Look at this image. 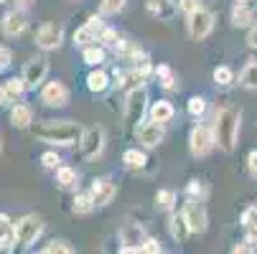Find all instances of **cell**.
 <instances>
[{"mask_svg": "<svg viewBox=\"0 0 257 254\" xmlns=\"http://www.w3.org/2000/svg\"><path fill=\"white\" fill-rule=\"evenodd\" d=\"M84 127L79 122H71V120H61V122H41V125H36L33 127V135L44 140V142H51V145H64V148H69V145H77L82 142L84 137Z\"/></svg>", "mask_w": 257, "mask_h": 254, "instance_id": "6da1fadb", "label": "cell"}, {"mask_svg": "<svg viewBox=\"0 0 257 254\" xmlns=\"http://www.w3.org/2000/svg\"><path fill=\"white\" fill-rule=\"evenodd\" d=\"M239 122H242V112L237 110H222L216 112V122H214V140L224 153H232L237 137H239Z\"/></svg>", "mask_w": 257, "mask_h": 254, "instance_id": "7a4b0ae2", "label": "cell"}, {"mask_svg": "<svg viewBox=\"0 0 257 254\" xmlns=\"http://www.w3.org/2000/svg\"><path fill=\"white\" fill-rule=\"evenodd\" d=\"M41 229H44V224H41L39 216H23V219L16 224L13 234H16V241H18V244L28 246V244H33L36 239H39Z\"/></svg>", "mask_w": 257, "mask_h": 254, "instance_id": "3957f363", "label": "cell"}, {"mask_svg": "<svg viewBox=\"0 0 257 254\" xmlns=\"http://www.w3.org/2000/svg\"><path fill=\"white\" fill-rule=\"evenodd\" d=\"M46 71H49V59H44V56L31 59V61L23 66V74H21L26 89H36V87H39V84L44 82V77H46Z\"/></svg>", "mask_w": 257, "mask_h": 254, "instance_id": "277c9868", "label": "cell"}, {"mask_svg": "<svg viewBox=\"0 0 257 254\" xmlns=\"http://www.w3.org/2000/svg\"><path fill=\"white\" fill-rule=\"evenodd\" d=\"M61 41H64L61 23H46V26H41L39 31H36V46H39V49L51 51V49H59Z\"/></svg>", "mask_w": 257, "mask_h": 254, "instance_id": "5b68a950", "label": "cell"}, {"mask_svg": "<svg viewBox=\"0 0 257 254\" xmlns=\"http://www.w3.org/2000/svg\"><path fill=\"white\" fill-rule=\"evenodd\" d=\"M181 216H183V221H186L189 231H194V234H204L206 231V211H204V206L199 201H189L186 206H183Z\"/></svg>", "mask_w": 257, "mask_h": 254, "instance_id": "8992f818", "label": "cell"}, {"mask_svg": "<svg viewBox=\"0 0 257 254\" xmlns=\"http://www.w3.org/2000/svg\"><path fill=\"white\" fill-rule=\"evenodd\" d=\"M214 132L206 127V125H196L194 130H191V137H189V145H191V153L196 155V158H201V155H206L211 148H214Z\"/></svg>", "mask_w": 257, "mask_h": 254, "instance_id": "52a82bcc", "label": "cell"}, {"mask_svg": "<svg viewBox=\"0 0 257 254\" xmlns=\"http://www.w3.org/2000/svg\"><path fill=\"white\" fill-rule=\"evenodd\" d=\"M211 28H214V16L209 13V11H196L194 16H189V33H191V39L194 41H201V39H206V36L211 33Z\"/></svg>", "mask_w": 257, "mask_h": 254, "instance_id": "ba28073f", "label": "cell"}, {"mask_svg": "<svg viewBox=\"0 0 257 254\" xmlns=\"http://www.w3.org/2000/svg\"><path fill=\"white\" fill-rule=\"evenodd\" d=\"M102 148H104V130L102 127H89L84 132V137H82V153H84V158L94 160L102 153Z\"/></svg>", "mask_w": 257, "mask_h": 254, "instance_id": "9c48e42d", "label": "cell"}, {"mask_svg": "<svg viewBox=\"0 0 257 254\" xmlns=\"http://www.w3.org/2000/svg\"><path fill=\"white\" fill-rule=\"evenodd\" d=\"M145 102H148L145 89H135V92L127 94V102H125V117H127V122H140L143 120Z\"/></svg>", "mask_w": 257, "mask_h": 254, "instance_id": "30bf717a", "label": "cell"}, {"mask_svg": "<svg viewBox=\"0 0 257 254\" xmlns=\"http://www.w3.org/2000/svg\"><path fill=\"white\" fill-rule=\"evenodd\" d=\"M138 140L145 145V148H156V145L163 140V125L151 120V122H143L138 127Z\"/></svg>", "mask_w": 257, "mask_h": 254, "instance_id": "8fae6325", "label": "cell"}, {"mask_svg": "<svg viewBox=\"0 0 257 254\" xmlns=\"http://www.w3.org/2000/svg\"><path fill=\"white\" fill-rule=\"evenodd\" d=\"M104 28H102V18L99 16H92L82 28H77L74 31V44L77 46H84V44H89V41H97V33H102Z\"/></svg>", "mask_w": 257, "mask_h": 254, "instance_id": "7c38bea8", "label": "cell"}, {"mask_svg": "<svg viewBox=\"0 0 257 254\" xmlns=\"http://www.w3.org/2000/svg\"><path fill=\"white\" fill-rule=\"evenodd\" d=\"M41 99L49 104V107H64L66 99H69V92L61 82H49L41 92Z\"/></svg>", "mask_w": 257, "mask_h": 254, "instance_id": "4fadbf2b", "label": "cell"}, {"mask_svg": "<svg viewBox=\"0 0 257 254\" xmlns=\"http://www.w3.org/2000/svg\"><path fill=\"white\" fill-rule=\"evenodd\" d=\"M115 193H117V188H115V183L109 178H99L97 183L92 186V198H94V206H107L109 201L115 198Z\"/></svg>", "mask_w": 257, "mask_h": 254, "instance_id": "5bb4252c", "label": "cell"}, {"mask_svg": "<svg viewBox=\"0 0 257 254\" xmlns=\"http://www.w3.org/2000/svg\"><path fill=\"white\" fill-rule=\"evenodd\" d=\"M26 26H28V21L21 11H8L3 16V21H0V28H3L6 36H21L26 31Z\"/></svg>", "mask_w": 257, "mask_h": 254, "instance_id": "9a60e30c", "label": "cell"}, {"mask_svg": "<svg viewBox=\"0 0 257 254\" xmlns=\"http://www.w3.org/2000/svg\"><path fill=\"white\" fill-rule=\"evenodd\" d=\"M148 74H151V64H148V61H140V66H138V69H133L130 74H125L122 87H127L130 92L143 89V82H145V77H148Z\"/></svg>", "mask_w": 257, "mask_h": 254, "instance_id": "2e32d148", "label": "cell"}, {"mask_svg": "<svg viewBox=\"0 0 257 254\" xmlns=\"http://www.w3.org/2000/svg\"><path fill=\"white\" fill-rule=\"evenodd\" d=\"M252 18H254V8L247 3V0H239V3L234 6V11H232V21H234V26H249Z\"/></svg>", "mask_w": 257, "mask_h": 254, "instance_id": "e0dca14e", "label": "cell"}, {"mask_svg": "<svg viewBox=\"0 0 257 254\" xmlns=\"http://www.w3.org/2000/svg\"><path fill=\"white\" fill-rule=\"evenodd\" d=\"M31 117H33L31 115V107H26V104H16L13 110H11V125L13 127H21V130L28 127L31 125Z\"/></svg>", "mask_w": 257, "mask_h": 254, "instance_id": "ac0fdd59", "label": "cell"}, {"mask_svg": "<svg viewBox=\"0 0 257 254\" xmlns=\"http://www.w3.org/2000/svg\"><path fill=\"white\" fill-rule=\"evenodd\" d=\"M120 236H122V244H125V246H138V244L145 241V239H143V229L135 226V224H127V226L120 231Z\"/></svg>", "mask_w": 257, "mask_h": 254, "instance_id": "d6986e66", "label": "cell"}, {"mask_svg": "<svg viewBox=\"0 0 257 254\" xmlns=\"http://www.w3.org/2000/svg\"><path fill=\"white\" fill-rule=\"evenodd\" d=\"M151 117L163 125V122H168V120L173 117V107H171L166 99H161V102H156V104L151 107Z\"/></svg>", "mask_w": 257, "mask_h": 254, "instance_id": "ffe728a7", "label": "cell"}, {"mask_svg": "<svg viewBox=\"0 0 257 254\" xmlns=\"http://www.w3.org/2000/svg\"><path fill=\"white\" fill-rule=\"evenodd\" d=\"M87 87H89V92H104L109 87V77L97 69V71H92V74L87 77Z\"/></svg>", "mask_w": 257, "mask_h": 254, "instance_id": "44dd1931", "label": "cell"}, {"mask_svg": "<svg viewBox=\"0 0 257 254\" xmlns=\"http://www.w3.org/2000/svg\"><path fill=\"white\" fill-rule=\"evenodd\" d=\"M239 82H242V87H247V89H257V61H249V64L244 66V71L239 74Z\"/></svg>", "mask_w": 257, "mask_h": 254, "instance_id": "7402d4cb", "label": "cell"}, {"mask_svg": "<svg viewBox=\"0 0 257 254\" xmlns=\"http://www.w3.org/2000/svg\"><path fill=\"white\" fill-rule=\"evenodd\" d=\"M171 234H173V239H178V241L186 239L189 226H186V221H183V216H171Z\"/></svg>", "mask_w": 257, "mask_h": 254, "instance_id": "603a6c76", "label": "cell"}, {"mask_svg": "<svg viewBox=\"0 0 257 254\" xmlns=\"http://www.w3.org/2000/svg\"><path fill=\"white\" fill-rule=\"evenodd\" d=\"M56 183L61 186V188H71L77 183V173L71 170V168H59L56 170Z\"/></svg>", "mask_w": 257, "mask_h": 254, "instance_id": "cb8c5ba5", "label": "cell"}, {"mask_svg": "<svg viewBox=\"0 0 257 254\" xmlns=\"http://www.w3.org/2000/svg\"><path fill=\"white\" fill-rule=\"evenodd\" d=\"M23 92H26V84H23L21 77H13V79L6 82V94H8V99H18Z\"/></svg>", "mask_w": 257, "mask_h": 254, "instance_id": "d4e9b609", "label": "cell"}, {"mask_svg": "<svg viewBox=\"0 0 257 254\" xmlns=\"http://www.w3.org/2000/svg\"><path fill=\"white\" fill-rule=\"evenodd\" d=\"M92 208H94L92 193H79V196L74 198V213H89Z\"/></svg>", "mask_w": 257, "mask_h": 254, "instance_id": "484cf974", "label": "cell"}, {"mask_svg": "<svg viewBox=\"0 0 257 254\" xmlns=\"http://www.w3.org/2000/svg\"><path fill=\"white\" fill-rule=\"evenodd\" d=\"M145 8L153 16H168L171 13V0H145Z\"/></svg>", "mask_w": 257, "mask_h": 254, "instance_id": "4316f807", "label": "cell"}, {"mask_svg": "<svg viewBox=\"0 0 257 254\" xmlns=\"http://www.w3.org/2000/svg\"><path fill=\"white\" fill-rule=\"evenodd\" d=\"M173 203H176V193H173V191H158V193H156V206H158L161 211H171Z\"/></svg>", "mask_w": 257, "mask_h": 254, "instance_id": "83f0119b", "label": "cell"}, {"mask_svg": "<svg viewBox=\"0 0 257 254\" xmlns=\"http://www.w3.org/2000/svg\"><path fill=\"white\" fill-rule=\"evenodd\" d=\"M84 61L92 64V66L102 64V61H104V49H102V46H87V49H84Z\"/></svg>", "mask_w": 257, "mask_h": 254, "instance_id": "f1b7e54d", "label": "cell"}, {"mask_svg": "<svg viewBox=\"0 0 257 254\" xmlns=\"http://www.w3.org/2000/svg\"><path fill=\"white\" fill-rule=\"evenodd\" d=\"M214 82H216V84H222V87L232 84V82H234L232 69H229V66H216V69H214Z\"/></svg>", "mask_w": 257, "mask_h": 254, "instance_id": "f546056e", "label": "cell"}, {"mask_svg": "<svg viewBox=\"0 0 257 254\" xmlns=\"http://www.w3.org/2000/svg\"><path fill=\"white\" fill-rule=\"evenodd\" d=\"M115 51H117L122 59H138V56H140V49H138L135 44H130V41H120V44L115 46Z\"/></svg>", "mask_w": 257, "mask_h": 254, "instance_id": "4dcf8cb0", "label": "cell"}, {"mask_svg": "<svg viewBox=\"0 0 257 254\" xmlns=\"http://www.w3.org/2000/svg\"><path fill=\"white\" fill-rule=\"evenodd\" d=\"M122 163H125L127 168H143V165H145V155H143L140 150H127V153L122 155Z\"/></svg>", "mask_w": 257, "mask_h": 254, "instance_id": "1f68e13d", "label": "cell"}, {"mask_svg": "<svg viewBox=\"0 0 257 254\" xmlns=\"http://www.w3.org/2000/svg\"><path fill=\"white\" fill-rule=\"evenodd\" d=\"M156 77H158V82H161V87H166V89H171L173 87V71L168 69V66H158L156 69Z\"/></svg>", "mask_w": 257, "mask_h": 254, "instance_id": "d6a6232c", "label": "cell"}, {"mask_svg": "<svg viewBox=\"0 0 257 254\" xmlns=\"http://www.w3.org/2000/svg\"><path fill=\"white\" fill-rule=\"evenodd\" d=\"M41 254H77V251L71 249L66 241H51V244H49V246H46Z\"/></svg>", "mask_w": 257, "mask_h": 254, "instance_id": "836d02e7", "label": "cell"}, {"mask_svg": "<svg viewBox=\"0 0 257 254\" xmlns=\"http://www.w3.org/2000/svg\"><path fill=\"white\" fill-rule=\"evenodd\" d=\"M189 112H191L194 117L204 115V112H206V99H204V97H191V99H189Z\"/></svg>", "mask_w": 257, "mask_h": 254, "instance_id": "e575fe53", "label": "cell"}, {"mask_svg": "<svg viewBox=\"0 0 257 254\" xmlns=\"http://www.w3.org/2000/svg\"><path fill=\"white\" fill-rule=\"evenodd\" d=\"M99 41H102L104 46H112V49H115V46L120 44L117 31H115V28H104V31H102V36H99Z\"/></svg>", "mask_w": 257, "mask_h": 254, "instance_id": "d590c367", "label": "cell"}, {"mask_svg": "<svg viewBox=\"0 0 257 254\" xmlns=\"http://www.w3.org/2000/svg\"><path fill=\"white\" fill-rule=\"evenodd\" d=\"M125 6V0H102V13H117Z\"/></svg>", "mask_w": 257, "mask_h": 254, "instance_id": "8d00e7d4", "label": "cell"}, {"mask_svg": "<svg viewBox=\"0 0 257 254\" xmlns=\"http://www.w3.org/2000/svg\"><path fill=\"white\" fill-rule=\"evenodd\" d=\"M242 224L244 226H257V206H252V208H247L244 213H242Z\"/></svg>", "mask_w": 257, "mask_h": 254, "instance_id": "74e56055", "label": "cell"}, {"mask_svg": "<svg viewBox=\"0 0 257 254\" xmlns=\"http://www.w3.org/2000/svg\"><path fill=\"white\" fill-rule=\"evenodd\" d=\"M178 8H181V11H186L189 16H194L196 11H201L199 0H178Z\"/></svg>", "mask_w": 257, "mask_h": 254, "instance_id": "f35d334b", "label": "cell"}, {"mask_svg": "<svg viewBox=\"0 0 257 254\" xmlns=\"http://www.w3.org/2000/svg\"><path fill=\"white\" fill-rule=\"evenodd\" d=\"M140 249H143V254H158L161 251V244H158V239H145Z\"/></svg>", "mask_w": 257, "mask_h": 254, "instance_id": "ab89813d", "label": "cell"}, {"mask_svg": "<svg viewBox=\"0 0 257 254\" xmlns=\"http://www.w3.org/2000/svg\"><path fill=\"white\" fill-rule=\"evenodd\" d=\"M41 163H44V168H56V170H59V163H61V160H59L56 153H44V155H41Z\"/></svg>", "mask_w": 257, "mask_h": 254, "instance_id": "60d3db41", "label": "cell"}, {"mask_svg": "<svg viewBox=\"0 0 257 254\" xmlns=\"http://www.w3.org/2000/svg\"><path fill=\"white\" fill-rule=\"evenodd\" d=\"M11 219H8V216L6 213H0V239H6V236H11Z\"/></svg>", "mask_w": 257, "mask_h": 254, "instance_id": "b9f144b4", "label": "cell"}, {"mask_svg": "<svg viewBox=\"0 0 257 254\" xmlns=\"http://www.w3.org/2000/svg\"><path fill=\"white\" fill-rule=\"evenodd\" d=\"M8 64H11V51L6 46H0V71L8 69Z\"/></svg>", "mask_w": 257, "mask_h": 254, "instance_id": "7bdbcfd3", "label": "cell"}, {"mask_svg": "<svg viewBox=\"0 0 257 254\" xmlns=\"http://www.w3.org/2000/svg\"><path fill=\"white\" fill-rule=\"evenodd\" d=\"M247 168H249V173L257 178V150L249 153V158H247Z\"/></svg>", "mask_w": 257, "mask_h": 254, "instance_id": "ee69618b", "label": "cell"}, {"mask_svg": "<svg viewBox=\"0 0 257 254\" xmlns=\"http://www.w3.org/2000/svg\"><path fill=\"white\" fill-rule=\"evenodd\" d=\"M232 254H254V249H252V244H237L234 249H232Z\"/></svg>", "mask_w": 257, "mask_h": 254, "instance_id": "f6af8a7d", "label": "cell"}, {"mask_svg": "<svg viewBox=\"0 0 257 254\" xmlns=\"http://www.w3.org/2000/svg\"><path fill=\"white\" fill-rule=\"evenodd\" d=\"M247 44H249V49H257V26L249 28V33H247Z\"/></svg>", "mask_w": 257, "mask_h": 254, "instance_id": "bcb514c9", "label": "cell"}, {"mask_svg": "<svg viewBox=\"0 0 257 254\" xmlns=\"http://www.w3.org/2000/svg\"><path fill=\"white\" fill-rule=\"evenodd\" d=\"M189 193H191V196L201 193V183H199V180H191V183H189Z\"/></svg>", "mask_w": 257, "mask_h": 254, "instance_id": "7dc6e473", "label": "cell"}, {"mask_svg": "<svg viewBox=\"0 0 257 254\" xmlns=\"http://www.w3.org/2000/svg\"><path fill=\"white\" fill-rule=\"evenodd\" d=\"M247 244H252V246L257 244V226H252V229H249V234H247Z\"/></svg>", "mask_w": 257, "mask_h": 254, "instance_id": "c3c4849f", "label": "cell"}, {"mask_svg": "<svg viewBox=\"0 0 257 254\" xmlns=\"http://www.w3.org/2000/svg\"><path fill=\"white\" fill-rule=\"evenodd\" d=\"M143 249H138V246H122L120 249V254H140Z\"/></svg>", "mask_w": 257, "mask_h": 254, "instance_id": "681fc988", "label": "cell"}, {"mask_svg": "<svg viewBox=\"0 0 257 254\" xmlns=\"http://www.w3.org/2000/svg\"><path fill=\"white\" fill-rule=\"evenodd\" d=\"M0 3H3V0H0Z\"/></svg>", "mask_w": 257, "mask_h": 254, "instance_id": "f907efd6", "label": "cell"}, {"mask_svg": "<svg viewBox=\"0 0 257 254\" xmlns=\"http://www.w3.org/2000/svg\"><path fill=\"white\" fill-rule=\"evenodd\" d=\"M23 3H26V0H23Z\"/></svg>", "mask_w": 257, "mask_h": 254, "instance_id": "816d5d0a", "label": "cell"}]
</instances>
